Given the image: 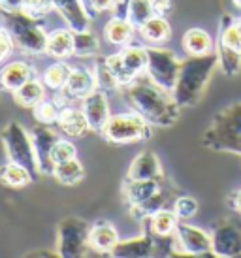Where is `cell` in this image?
I'll use <instances>...</instances> for the list:
<instances>
[{"instance_id": "cell-1", "label": "cell", "mask_w": 241, "mask_h": 258, "mask_svg": "<svg viewBox=\"0 0 241 258\" xmlns=\"http://www.w3.org/2000/svg\"><path fill=\"white\" fill-rule=\"evenodd\" d=\"M120 91L128 108L142 115L151 126L170 128L181 117V108L173 98V93L156 85L147 74L130 81Z\"/></svg>"}, {"instance_id": "cell-2", "label": "cell", "mask_w": 241, "mask_h": 258, "mask_svg": "<svg viewBox=\"0 0 241 258\" xmlns=\"http://www.w3.org/2000/svg\"><path fill=\"white\" fill-rule=\"evenodd\" d=\"M217 66H219L217 51L207 55H191V58L183 60L177 85L171 91L179 108H194L196 104H200Z\"/></svg>"}, {"instance_id": "cell-3", "label": "cell", "mask_w": 241, "mask_h": 258, "mask_svg": "<svg viewBox=\"0 0 241 258\" xmlns=\"http://www.w3.org/2000/svg\"><path fill=\"white\" fill-rule=\"evenodd\" d=\"M4 19V29L10 32L15 47L23 51L25 55H43L47 45V30L43 29L38 17L30 15L25 10H14V12H0Z\"/></svg>"}, {"instance_id": "cell-4", "label": "cell", "mask_w": 241, "mask_h": 258, "mask_svg": "<svg viewBox=\"0 0 241 258\" xmlns=\"http://www.w3.org/2000/svg\"><path fill=\"white\" fill-rule=\"evenodd\" d=\"M202 145L211 151L235 153L241 157V102L232 104L213 117L202 136Z\"/></svg>"}, {"instance_id": "cell-5", "label": "cell", "mask_w": 241, "mask_h": 258, "mask_svg": "<svg viewBox=\"0 0 241 258\" xmlns=\"http://www.w3.org/2000/svg\"><path fill=\"white\" fill-rule=\"evenodd\" d=\"M0 140L4 145L8 160L17 162V164L25 166L34 179H38V175H42L40 166H38V158H36L34 144H32V136L19 121H10L0 132Z\"/></svg>"}, {"instance_id": "cell-6", "label": "cell", "mask_w": 241, "mask_h": 258, "mask_svg": "<svg viewBox=\"0 0 241 258\" xmlns=\"http://www.w3.org/2000/svg\"><path fill=\"white\" fill-rule=\"evenodd\" d=\"M91 222L81 217H64L57 226V251L64 258L85 256L91 249Z\"/></svg>"}, {"instance_id": "cell-7", "label": "cell", "mask_w": 241, "mask_h": 258, "mask_svg": "<svg viewBox=\"0 0 241 258\" xmlns=\"http://www.w3.org/2000/svg\"><path fill=\"white\" fill-rule=\"evenodd\" d=\"M102 136L106 138V142L113 145L136 144V142H142V140H149L151 124L136 111L111 115Z\"/></svg>"}, {"instance_id": "cell-8", "label": "cell", "mask_w": 241, "mask_h": 258, "mask_svg": "<svg viewBox=\"0 0 241 258\" xmlns=\"http://www.w3.org/2000/svg\"><path fill=\"white\" fill-rule=\"evenodd\" d=\"M181 60L171 49L160 47V45H149L147 47V70L149 76L156 85H160L166 91H173L177 85L179 72H181Z\"/></svg>"}, {"instance_id": "cell-9", "label": "cell", "mask_w": 241, "mask_h": 258, "mask_svg": "<svg viewBox=\"0 0 241 258\" xmlns=\"http://www.w3.org/2000/svg\"><path fill=\"white\" fill-rule=\"evenodd\" d=\"M107 64L111 66L117 79L120 83V89L128 85L130 81L140 78L147 70V47L136 45V43H128L125 47H120L119 53L115 55H107Z\"/></svg>"}, {"instance_id": "cell-10", "label": "cell", "mask_w": 241, "mask_h": 258, "mask_svg": "<svg viewBox=\"0 0 241 258\" xmlns=\"http://www.w3.org/2000/svg\"><path fill=\"white\" fill-rule=\"evenodd\" d=\"M215 256L234 258L241 256V213L222 219L215 224L211 234Z\"/></svg>"}, {"instance_id": "cell-11", "label": "cell", "mask_w": 241, "mask_h": 258, "mask_svg": "<svg viewBox=\"0 0 241 258\" xmlns=\"http://www.w3.org/2000/svg\"><path fill=\"white\" fill-rule=\"evenodd\" d=\"M96 89H98V85H96L94 72L89 70V68L78 66V68L72 70L66 85L55 93L53 100L58 104V108H63V106H76V102H83V98H87Z\"/></svg>"}, {"instance_id": "cell-12", "label": "cell", "mask_w": 241, "mask_h": 258, "mask_svg": "<svg viewBox=\"0 0 241 258\" xmlns=\"http://www.w3.org/2000/svg\"><path fill=\"white\" fill-rule=\"evenodd\" d=\"M175 237L181 247V254L187 256H215L213 252V239L211 234L206 230L187 224L185 221H179L175 228Z\"/></svg>"}, {"instance_id": "cell-13", "label": "cell", "mask_w": 241, "mask_h": 258, "mask_svg": "<svg viewBox=\"0 0 241 258\" xmlns=\"http://www.w3.org/2000/svg\"><path fill=\"white\" fill-rule=\"evenodd\" d=\"M53 124H43V122H36L30 128V136H32V144H34L36 158H38V166L42 173L53 172V162H51V149L57 144L61 136L55 128H51Z\"/></svg>"}, {"instance_id": "cell-14", "label": "cell", "mask_w": 241, "mask_h": 258, "mask_svg": "<svg viewBox=\"0 0 241 258\" xmlns=\"http://www.w3.org/2000/svg\"><path fill=\"white\" fill-rule=\"evenodd\" d=\"M81 109L87 117V122H89V128L94 134H104V128H106L107 121H109V102H107V93L104 91H92L87 98H83L81 102Z\"/></svg>"}, {"instance_id": "cell-15", "label": "cell", "mask_w": 241, "mask_h": 258, "mask_svg": "<svg viewBox=\"0 0 241 258\" xmlns=\"http://www.w3.org/2000/svg\"><path fill=\"white\" fill-rule=\"evenodd\" d=\"M156 254V241L155 236L149 230H145L142 236L130 237V239H123L117 243L109 256L117 258H147Z\"/></svg>"}, {"instance_id": "cell-16", "label": "cell", "mask_w": 241, "mask_h": 258, "mask_svg": "<svg viewBox=\"0 0 241 258\" xmlns=\"http://www.w3.org/2000/svg\"><path fill=\"white\" fill-rule=\"evenodd\" d=\"M55 12H57L66 27L74 32L91 29V15L85 10L81 0H55Z\"/></svg>"}, {"instance_id": "cell-17", "label": "cell", "mask_w": 241, "mask_h": 258, "mask_svg": "<svg viewBox=\"0 0 241 258\" xmlns=\"http://www.w3.org/2000/svg\"><path fill=\"white\" fill-rule=\"evenodd\" d=\"M164 188V177L160 179H127L123 185V198L130 206H138L142 202L153 198L156 192Z\"/></svg>"}, {"instance_id": "cell-18", "label": "cell", "mask_w": 241, "mask_h": 258, "mask_svg": "<svg viewBox=\"0 0 241 258\" xmlns=\"http://www.w3.org/2000/svg\"><path fill=\"white\" fill-rule=\"evenodd\" d=\"M91 249L96 254H111L119 243V232L109 221H96L91 226Z\"/></svg>"}, {"instance_id": "cell-19", "label": "cell", "mask_w": 241, "mask_h": 258, "mask_svg": "<svg viewBox=\"0 0 241 258\" xmlns=\"http://www.w3.org/2000/svg\"><path fill=\"white\" fill-rule=\"evenodd\" d=\"M55 126L68 138H81L91 132L83 109H78L76 106H63Z\"/></svg>"}, {"instance_id": "cell-20", "label": "cell", "mask_w": 241, "mask_h": 258, "mask_svg": "<svg viewBox=\"0 0 241 258\" xmlns=\"http://www.w3.org/2000/svg\"><path fill=\"white\" fill-rule=\"evenodd\" d=\"M32 78H36L34 66L25 60H12L0 70V89L14 93Z\"/></svg>"}, {"instance_id": "cell-21", "label": "cell", "mask_w": 241, "mask_h": 258, "mask_svg": "<svg viewBox=\"0 0 241 258\" xmlns=\"http://www.w3.org/2000/svg\"><path fill=\"white\" fill-rule=\"evenodd\" d=\"M164 177L162 164L153 151H142L128 168L127 179H160Z\"/></svg>"}, {"instance_id": "cell-22", "label": "cell", "mask_w": 241, "mask_h": 258, "mask_svg": "<svg viewBox=\"0 0 241 258\" xmlns=\"http://www.w3.org/2000/svg\"><path fill=\"white\" fill-rule=\"evenodd\" d=\"M45 55L66 60L68 57H74V30L72 29H55L47 34V45H45Z\"/></svg>"}, {"instance_id": "cell-23", "label": "cell", "mask_w": 241, "mask_h": 258, "mask_svg": "<svg viewBox=\"0 0 241 258\" xmlns=\"http://www.w3.org/2000/svg\"><path fill=\"white\" fill-rule=\"evenodd\" d=\"M173 200H175V198L171 196V188H166V186H164L160 192H156L149 200L142 202V204H138V206H130L128 211H130V215L134 217V219H138V221H147V219H151V217L155 215L156 211L168 208V204Z\"/></svg>"}, {"instance_id": "cell-24", "label": "cell", "mask_w": 241, "mask_h": 258, "mask_svg": "<svg viewBox=\"0 0 241 258\" xmlns=\"http://www.w3.org/2000/svg\"><path fill=\"white\" fill-rule=\"evenodd\" d=\"M136 27L130 23V19H120V17H111L104 27V36L111 45L125 47L128 43H132Z\"/></svg>"}, {"instance_id": "cell-25", "label": "cell", "mask_w": 241, "mask_h": 258, "mask_svg": "<svg viewBox=\"0 0 241 258\" xmlns=\"http://www.w3.org/2000/svg\"><path fill=\"white\" fill-rule=\"evenodd\" d=\"M138 32H140V36L147 43L158 45V43L170 40L171 27L166 17H162V15H153L149 21H145L142 27L138 29Z\"/></svg>"}, {"instance_id": "cell-26", "label": "cell", "mask_w": 241, "mask_h": 258, "mask_svg": "<svg viewBox=\"0 0 241 258\" xmlns=\"http://www.w3.org/2000/svg\"><path fill=\"white\" fill-rule=\"evenodd\" d=\"M45 89L47 87L43 81H40L38 78H32L25 85L19 87L17 91H14V102L23 106V108L32 109L45 98Z\"/></svg>"}, {"instance_id": "cell-27", "label": "cell", "mask_w": 241, "mask_h": 258, "mask_svg": "<svg viewBox=\"0 0 241 258\" xmlns=\"http://www.w3.org/2000/svg\"><path fill=\"white\" fill-rule=\"evenodd\" d=\"M183 49L189 55H207L215 51V42L204 29H189L183 36Z\"/></svg>"}, {"instance_id": "cell-28", "label": "cell", "mask_w": 241, "mask_h": 258, "mask_svg": "<svg viewBox=\"0 0 241 258\" xmlns=\"http://www.w3.org/2000/svg\"><path fill=\"white\" fill-rule=\"evenodd\" d=\"M0 181L10 188H23L36 179L25 166L8 160L6 164L0 166Z\"/></svg>"}, {"instance_id": "cell-29", "label": "cell", "mask_w": 241, "mask_h": 258, "mask_svg": "<svg viewBox=\"0 0 241 258\" xmlns=\"http://www.w3.org/2000/svg\"><path fill=\"white\" fill-rule=\"evenodd\" d=\"M51 175L57 179V183L64 186L78 185L79 181L85 177V168L78 160V157L68 160V162H61V164L53 166V172Z\"/></svg>"}, {"instance_id": "cell-30", "label": "cell", "mask_w": 241, "mask_h": 258, "mask_svg": "<svg viewBox=\"0 0 241 258\" xmlns=\"http://www.w3.org/2000/svg\"><path fill=\"white\" fill-rule=\"evenodd\" d=\"M179 224V217L175 215L173 209L164 208L156 211L155 215L147 219V228L155 236H171Z\"/></svg>"}, {"instance_id": "cell-31", "label": "cell", "mask_w": 241, "mask_h": 258, "mask_svg": "<svg viewBox=\"0 0 241 258\" xmlns=\"http://www.w3.org/2000/svg\"><path fill=\"white\" fill-rule=\"evenodd\" d=\"M92 72H94V78H96V85H98L100 91H104V93H113V91H119L120 89V83L115 72L111 70V66L107 64L106 57H94V68H92Z\"/></svg>"}, {"instance_id": "cell-32", "label": "cell", "mask_w": 241, "mask_h": 258, "mask_svg": "<svg viewBox=\"0 0 241 258\" xmlns=\"http://www.w3.org/2000/svg\"><path fill=\"white\" fill-rule=\"evenodd\" d=\"M98 53H100V42L91 29L74 32V57L91 58V57H98Z\"/></svg>"}, {"instance_id": "cell-33", "label": "cell", "mask_w": 241, "mask_h": 258, "mask_svg": "<svg viewBox=\"0 0 241 258\" xmlns=\"http://www.w3.org/2000/svg\"><path fill=\"white\" fill-rule=\"evenodd\" d=\"M72 70H74V66H70L66 60H57V62H53L51 66L45 68V72H43V83L45 87L53 91V93H57L61 91L64 85H66V81L70 78Z\"/></svg>"}, {"instance_id": "cell-34", "label": "cell", "mask_w": 241, "mask_h": 258, "mask_svg": "<svg viewBox=\"0 0 241 258\" xmlns=\"http://www.w3.org/2000/svg\"><path fill=\"white\" fill-rule=\"evenodd\" d=\"M219 42L222 45L230 47V49H235L241 53V19L235 21L232 15H224L222 17Z\"/></svg>"}, {"instance_id": "cell-35", "label": "cell", "mask_w": 241, "mask_h": 258, "mask_svg": "<svg viewBox=\"0 0 241 258\" xmlns=\"http://www.w3.org/2000/svg\"><path fill=\"white\" fill-rule=\"evenodd\" d=\"M217 57H219V68L226 76H237L241 72V53L230 49L222 43H217Z\"/></svg>"}, {"instance_id": "cell-36", "label": "cell", "mask_w": 241, "mask_h": 258, "mask_svg": "<svg viewBox=\"0 0 241 258\" xmlns=\"http://www.w3.org/2000/svg\"><path fill=\"white\" fill-rule=\"evenodd\" d=\"M155 15V4L153 0H132L128 10V19L136 29H140L143 23L149 21Z\"/></svg>"}, {"instance_id": "cell-37", "label": "cell", "mask_w": 241, "mask_h": 258, "mask_svg": "<svg viewBox=\"0 0 241 258\" xmlns=\"http://www.w3.org/2000/svg\"><path fill=\"white\" fill-rule=\"evenodd\" d=\"M34 111V119L36 122H43V124H57V119H58V104L55 100H45L43 98L38 106L32 108Z\"/></svg>"}, {"instance_id": "cell-38", "label": "cell", "mask_w": 241, "mask_h": 258, "mask_svg": "<svg viewBox=\"0 0 241 258\" xmlns=\"http://www.w3.org/2000/svg\"><path fill=\"white\" fill-rule=\"evenodd\" d=\"M78 157V149H76V145L72 144L70 140H58L57 144L53 145V149H51V162L53 166L55 164H61V162H68L72 158Z\"/></svg>"}, {"instance_id": "cell-39", "label": "cell", "mask_w": 241, "mask_h": 258, "mask_svg": "<svg viewBox=\"0 0 241 258\" xmlns=\"http://www.w3.org/2000/svg\"><path fill=\"white\" fill-rule=\"evenodd\" d=\"M173 211L179 217V221H189L198 213V202L192 196H177L173 200Z\"/></svg>"}, {"instance_id": "cell-40", "label": "cell", "mask_w": 241, "mask_h": 258, "mask_svg": "<svg viewBox=\"0 0 241 258\" xmlns=\"http://www.w3.org/2000/svg\"><path fill=\"white\" fill-rule=\"evenodd\" d=\"M23 10L40 19V17L51 14L55 10V0H25Z\"/></svg>"}, {"instance_id": "cell-41", "label": "cell", "mask_w": 241, "mask_h": 258, "mask_svg": "<svg viewBox=\"0 0 241 258\" xmlns=\"http://www.w3.org/2000/svg\"><path fill=\"white\" fill-rule=\"evenodd\" d=\"M81 2H83V6L91 17H96L102 12H111V8L115 4V0H81Z\"/></svg>"}, {"instance_id": "cell-42", "label": "cell", "mask_w": 241, "mask_h": 258, "mask_svg": "<svg viewBox=\"0 0 241 258\" xmlns=\"http://www.w3.org/2000/svg\"><path fill=\"white\" fill-rule=\"evenodd\" d=\"M15 49V43L10 36V32H8L4 27H0V64L6 60Z\"/></svg>"}, {"instance_id": "cell-43", "label": "cell", "mask_w": 241, "mask_h": 258, "mask_svg": "<svg viewBox=\"0 0 241 258\" xmlns=\"http://www.w3.org/2000/svg\"><path fill=\"white\" fill-rule=\"evenodd\" d=\"M153 4H155V15H166L171 12V0H153Z\"/></svg>"}, {"instance_id": "cell-44", "label": "cell", "mask_w": 241, "mask_h": 258, "mask_svg": "<svg viewBox=\"0 0 241 258\" xmlns=\"http://www.w3.org/2000/svg\"><path fill=\"white\" fill-rule=\"evenodd\" d=\"M25 0H0V12H14V10H23Z\"/></svg>"}, {"instance_id": "cell-45", "label": "cell", "mask_w": 241, "mask_h": 258, "mask_svg": "<svg viewBox=\"0 0 241 258\" xmlns=\"http://www.w3.org/2000/svg\"><path fill=\"white\" fill-rule=\"evenodd\" d=\"M228 206H230V209H234V211L241 213V188L228 196Z\"/></svg>"}, {"instance_id": "cell-46", "label": "cell", "mask_w": 241, "mask_h": 258, "mask_svg": "<svg viewBox=\"0 0 241 258\" xmlns=\"http://www.w3.org/2000/svg\"><path fill=\"white\" fill-rule=\"evenodd\" d=\"M25 256H32V258H36V256H40V258L47 256V258H53V256H61V254H58V251H55V252H51V251H34V252H29V254H25Z\"/></svg>"}, {"instance_id": "cell-47", "label": "cell", "mask_w": 241, "mask_h": 258, "mask_svg": "<svg viewBox=\"0 0 241 258\" xmlns=\"http://www.w3.org/2000/svg\"><path fill=\"white\" fill-rule=\"evenodd\" d=\"M232 2H234L235 8H239V10H241V0H232Z\"/></svg>"}]
</instances>
